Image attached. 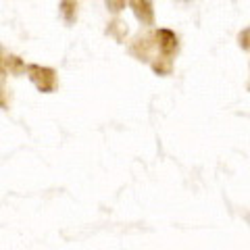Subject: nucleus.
I'll return each mask as SVG.
<instances>
[{"label": "nucleus", "instance_id": "nucleus-1", "mask_svg": "<svg viewBox=\"0 0 250 250\" xmlns=\"http://www.w3.org/2000/svg\"><path fill=\"white\" fill-rule=\"evenodd\" d=\"M27 75L34 82V85L40 92L48 94L57 88V73L50 67H42V65H27Z\"/></svg>", "mask_w": 250, "mask_h": 250}, {"label": "nucleus", "instance_id": "nucleus-2", "mask_svg": "<svg viewBox=\"0 0 250 250\" xmlns=\"http://www.w3.org/2000/svg\"><path fill=\"white\" fill-rule=\"evenodd\" d=\"M156 44L165 57H171L177 50V36L171 29H159L156 31Z\"/></svg>", "mask_w": 250, "mask_h": 250}, {"label": "nucleus", "instance_id": "nucleus-3", "mask_svg": "<svg viewBox=\"0 0 250 250\" xmlns=\"http://www.w3.org/2000/svg\"><path fill=\"white\" fill-rule=\"evenodd\" d=\"M131 9H134L136 17L144 23V25H152L154 21V11H152V2L150 0H129Z\"/></svg>", "mask_w": 250, "mask_h": 250}, {"label": "nucleus", "instance_id": "nucleus-4", "mask_svg": "<svg viewBox=\"0 0 250 250\" xmlns=\"http://www.w3.org/2000/svg\"><path fill=\"white\" fill-rule=\"evenodd\" d=\"M61 13H62V17H65L67 23H73L75 17H77V4H75V0H62Z\"/></svg>", "mask_w": 250, "mask_h": 250}, {"label": "nucleus", "instance_id": "nucleus-5", "mask_svg": "<svg viewBox=\"0 0 250 250\" xmlns=\"http://www.w3.org/2000/svg\"><path fill=\"white\" fill-rule=\"evenodd\" d=\"M4 67H9L13 73H21V71H25V62H23L19 57H4Z\"/></svg>", "mask_w": 250, "mask_h": 250}, {"label": "nucleus", "instance_id": "nucleus-6", "mask_svg": "<svg viewBox=\"0 0 250 250\" xmlns=\"http://www.w3.org/2000/svg\"><path fill=\"white\" fill-rule=\"evenodd\" d=\"M152 69H154V71L156 73H159V75H165V73H169V65H163V62H154V65H152Z\"/></svg>", "mask_w": 250, "mask_h": 250}]
</instances>
